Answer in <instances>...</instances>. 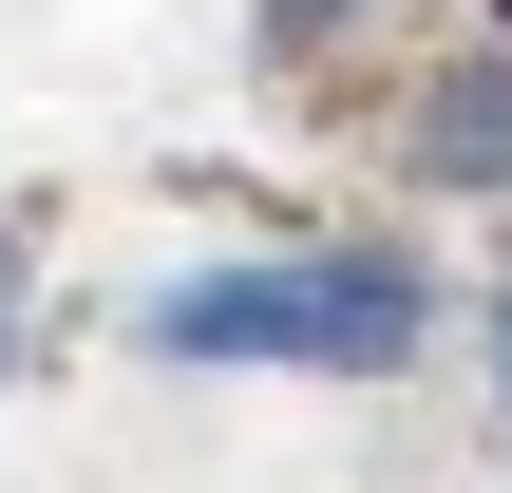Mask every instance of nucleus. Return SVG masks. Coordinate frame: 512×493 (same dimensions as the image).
Here are the masks:
<instances>
[{
	"mask_svg": "<svg viewBox=\"0 0 512 493\" xmlns=\"http://www.w3.org/2000/svg\"><path fill=\"white\" fill-rule=\"evenodd\" d=\"M456 323L418 228H247L133 285V361L152 380H418Z\"/></svg>",
	"mask_w": 512,
	"mask_h": 493,
	"instance_id": "obj_1",
	"label": "nucleus"
},
{
	"mask_svg": "<svg viewBox=\"0 0 512 493\" xmlns=\"http://www.w3.org/2000/svg\"><path fill=\"white\" fill-rule=\"evenodd\" d=\"M399 190L418 209H512V38H456L399 76Z\"/></svg>",
	"mask_w": 512,
	"mask_h": 493,
	"instance_id": "obj_2",
	"label": "nucleus"
},
{
	"mask_svg": "<svg viewBox=\"0 0 512 493\" xmlns=\"http://www.w3.org/2000/svg\"><path fill=\"white\" fill-rule=\"evenodd\" d=\"M380 0H247V38H266V76H323L342 38H361Z\"/></svg>",
	"mask_w": 512,
	"mask_h": 493,
	"instance_id": "obj_3",
	"label": "nucleus"
},
{
	"mask_svg": "<svg viewBox=\"0 0 512 493\" xmlns=\"http://www.w3.org/2000/svg\"><path fill=\"white\" fill-rule=\"evenodd\" d=\"M19 361H38V228L0 209V399H19Z\"/></svg>",
	"mask_w": 512,
	"mask_h": 493,
	"instance_id": "obj_4",
	"label": "nucleus"
},
{
	"mask_svg": "<svg viewBox=\"0 0 512 493\" xmlns=\"http://www.w3.org/2000/svg\"><path fill=\"white\" fill-rule=\"evenodd\" d=\"M475 361H494V418H512V266H494V304H475Z\"/></svg>",
	"mask_w": 512,
	"mask_h": 493,
	"instance_id": "obj_5",
	"label": "nucleus"
},
{
	"mask_svg": "<svg viewBox=\"0 0 512 493\" xmlns=\"http://www.w3.org/2000/svg\"><path fill=\"white\" fill-rule=\"evenodd\" d=\"M494 38H512V0H494Z\"/></svg>",
	"mask_w": 512,
	"mask_h": 493,
	"instance_id": "obj_6",
	"label": "nucleus"
}]
</instances>
